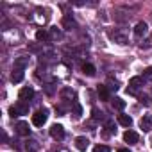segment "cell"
<instances>
[{
    "label": "cell",
    "mask_w": 152,
    "mask_h": 152,
    "mask_svg": "<svg viewBox=\"0 0 152 152\" xmlns=\"http://www.w3.org/2000/svg\"><path fill=\"white\" fill-rule=\"evenodd\" d=\"M9 115H11V116H13V118H15V116H18V115H20V113H18V109H16V106H11V107H9Z\"/></svg>",
    "instance_id": "23"
},
{
    "label": "cell",
    "mask_w": 152,
    "mask_h": 152,
    "mask_svg": "<svg viewBox=\"0 0 152 152\" xmlns=\"http://www.w3.org/2000/svg\"><path fill=\"white\" fill-rule=\"evenodd\" d=\"M138 132H134V131H125L124 132V140L127 141V143H138Z\"/></svg>",
    "instance_id": "12"
},
{
    "label": "cell",
    "mask_w": 152,
    "mask_h": 152,
    "mask_svg": "<svg viewBox=\"0 0 152 152\" xmlns=\"http://www.w3.org/2000/svg\"><path fill=\"white\" fill-rule=\"evenodd\" d=\"M50 36H52V38H57V39L63 38V34H61V31H57V27H52V29H50Z\"/></svg>",
    "instance_id": "20"
},
{
    "label": "cell",
    "mask_w": 152,
    "mask_h": 152,
    "mask_svg": "<svg viewBox=\"0 0 152 152\" xmlns=\"http://www.w3.org/2000/svg\"><path fill=\"white\" fill-rule=\"evenodd\" d=\"M88 147H90V140H88L86 136H79V138H75V148H77V150L84 152Z\"/></svg>",
    "instance_id": "6"
},
{
    "label": "cell",
    "mask_w": 152,
    "mask_h": 152,
    "mask_svg": "<svg viewBox=\"0 0 152 152\" xmlns=\"http://www.w3.org/2000/svg\"><path fill=\"white\" fill-rule=\"evenodd\" d=\"M99 97H100V100H109V88L106 84L99 86Z\"/></svg>",
    "instance_id": "15"
},
{
    "label": "cell",
    "mask_w": 152,
    "mask_h": 152,
    "mask_svg": "<svg viewBox=\"0 0 152 152\" xmlns=\"http://www.w3.org/2000/svg\"><path fill=\"white\" fill-rule=\"evenodd\" d=\"M143 86V77H132L131 81H129V88H127V93H132V95H136L138 93V90Z\"/></svg>",
    "instance_id": "2"
},
{
    "label": "cell",
    "mask_w": 152,
    "mask_h": 152,
    "mask_svg": "<svg viewBox=\"0 0 152 152\" xmlns=\"http://www.w3.org/2000/svg\"><path fill=\"white\" fill-rule=\"evenodd\" d=\"M34 97V90L32 88H22L20 90V93H18V99H20V102H29L31 99Z\"/></svg>",
    "instance_id": "3"
},
{
    "label": "cell",
    "mask_w": 152,
    "mask_h": 152,
    "mask_svg": "<svg viewBox=\"0 0 152 152\" xmlns=\"http://www.w3.org/2000/svg\"><path fill=\"white\" fill-rule=\"evenodd\" d=\"M148 43H150V45H152V34H150V39H148Z\"/></svg>",
    "instance_id": "27"
},
{
    "label": "cell",
    "mask_w": 152,
    "mask_h": 152,
    "mask_svg": "<svg viewBox=\"0 0 152 152\" xmlns=\"http://www.w3.org/2000/svg\"><path fill=\"white\" fill-rule=\"evenodd\" d=\"M95 152H111V148L107 145H97L95 147Z\"/></svg>",
    "instance_id": "22"
},
{
    "label": "cell",
    "mask_w": 152,
    "mask_h": 152,
    "mask_svg": "<svg viewBox=\"0 0 152 152\" xmlns=\"http://www.w3.org/2000/svg\"><path fill=\"white\" fill-rule=\"evenodd\" d=\"M118 122H120V125H124V127H131V125H132V118H131L129 115H118Z\"/></svg>",
    "instance_id": "17"
},
{
    "label": "cell",
    "mask_w": 152,
    "mask_h": 152,
    "mask_svg": "<svg viewBox=\"0 0 152 152\" xmlns=\"http://www.w3.org/2000/svg\"><path fill=\"white\" fill-rule=\"evenodd\" d=\"M109 38H111L115 43H118V45H125V43H127V36L122 34V32H118V31H115V32L111 31V32H109Z\"/></svg>",
    "instance_id": "8"
},
{
    "label": "cell",
    "mask_w": 152,
    "mask_h": 152,
    "mask_svg": "<svg viewBox=\"0 0 152 152\" xmlns=\"http://www.w3.org/2000/svg\"><path fill=\"white\" fill-rule=\"evenodd\" d=\"M27 66H29V57H27V56H20V57L15 59V68H16V70H23V68H27Z\"/></svg>",
    "instance_id": "11"
},
{
    "label": "cell",
    "mask_w": 152,
    "mask_h": 152,
    "mask_svg": "<svg viewBox=\"0 0 152 152\" xmlns=\"http://www.w3.org/2000/svg\"><path fill=\"white\" fill-rule=\"evenodd\" d=\"M23 77H25V75H23V70H13V73H11V81L13 83H22L23 81Z\"/></svg>",
    "instance_id": "14"
},
{
    "label": "cell",
    "mask_w": 152,
    "mask_h": 152,
    "mask_svg": "<svg viewBox=\"0 0 152 152\" xmlns=\"http://www.w3.org/2000/svg\"><path fill=\"white\" fill-rule=\"evenodd\" d=\"M83 72L88 75V77H93V75H95V66L90 64V63H84L83 64Z\"/></svg>",
    "instance_id": "18"
},
{
    "label": "cell",
    "mask_w": 152,
    "mask_h": 152,
    "mask_svg": "<svg viewBox=\"0 0 152 152\" xmlns=\"http://www.w3.org/2000/svg\"><path fill=\"white\" fill-rule=\"evenodd\" d=\"M36 39H38V41H48V39H50V32L45 31V29H39V31L36 32Z\"/></svg>",
    "instance_id": "16"
},
{
    "label": "cell",
    "mask_w": 152,
    "mask_h": 152,
    "mask_svg": "<svg viewBox=\"0 0 152 152\" xmlns=\"http://www.w3.org/2000/svg\"><path fill=\"white\" fill-rule=\"evenodd\" d=\"M16 132H18L20 136H29V134H31L29 124H27V122H18V124H16Z\"/></svg>",
    "instance_id": "10"
},
{
    "label": "cell",
    "mask_w": 152,
    "mask_h": 152,
    "mask_svg": "<svg viewBox=\"0 0 152 152\" xmlns=\"http://www.w3.org/2000/svg\"><path fill=\"white\" fill-rule=\"evenodd\" d=\"M140 100H141V104H145V106H148V104H150V102H148V97H147V95L140 97Z\"/></svg>",
    "instance_id": "25"
},
{
    "label": "cell",
    "mask_w": 152,
    "mask_h": 152,
    "mask_svg": "<svg viewBox=\"0 0 152 152\" xmlns=\"http://www.w3.org/2000/svg\"><path fill=\"white\" fill-rule=\"evenodd\" d=\"M143 79H152V66L145 70V73H143Z\"/></svg>",
    "instance_id": "24"
},
{
    "label": "cell",
    "mask_w": 152,
    "mask_h": 152,
    "mask_svg": "<svg viewBox=\"0 0 152 152\" xmlns=\"http://www.w3.org/2000/svg\"><path fill=\"white\" fill-rule=\"evenodd\" d=\"M111 104H113V107H115V109H118V111H122V109L125 107V100H122L120 97H115Z\"/></svg>",
    "instance_id": "19"
},
{
    "label": "cell",
    "mask_w": 152,
    "mask_h": 152,
    "mask_svg": "<svg viewBox=\"0 0 152 152\" xmlns=\"http://www.w3.org/2000/svg\"><path fill=\"white\" fill-rule=\"evenodd\" d=\"M50 136H52L54 140H63V138H64V129H63V125L54 124V125L50 127Z\"/></svg>",
    "instance_id": "4"
},
{
    "label": "cell",
    "mask_w": 152,
    "mask_h": 152,
    "mask_svg": "<svg viewBox=\"0 0 152 152\" xmlns=\"http://www.w3.org/2000/svg\"><path fill=\"white\" fill-rule=\"evenodd\" d=\"M91 113H93V118H95V120H102V118H104V116H102L104 113H102V111H99L97 107H93V111H91Z\"/></svg>",
    "instance_id": "21"
},
{
    "label": "cell",
    "mask_w": 152,
    "mask_h": 152,
    "mask_svg": "<svg viewBox=\"0 0 152 152\" xmlns=\"http://www.w3.org/2000/svg\"><path fill=\"white\" fill-rule=\"evenodd\" d=\"M118 152H131L129 148H118Z\"/></svg>",
    "instance_id": "26"
},
{
    "label": "cell",
    "mask_w": 152,
    "mask_h": 152,
    "mask_svg": "<svg viewBox=\"0 0 152 152\" xmlns=\"http://www.w3.org/2000/svg\"><path fill=\"white\" fill-rule=\"evenodd\" d=\"M25 148H27V152H38L39 150V143L36 141V140H27L25 141Z\"/></svg>",
    "instance_id": "13"
},
{
    "label": "cell",
    "mask_w": 152,
    "mask_h": 152,
    "mask_svg": "<svg viewBox=\"0 0 152 152\" xmlns=\"http://www.w3.org/2000/svg\"><path fill=\"white\" fill-rule=\"evenodd\" d=\"M47 118H48V109H38L34 115H32V124L36 125V127H41L45 122H47Z\"/></svg>",
    "instance_id": "1"
},
{
    "label": "cell",
    "mask_w": 152,
    "mask_h": 152,
    "mask_svg": "<svg viewBox=\"0 0 152 152\" xmlns=\"http://www.w3.org/2000/svg\"><path fill=\"white\" fill-rule=\"evenodd\" d=\"M147 32H148V25H147L145 22H138L136 27H134V36H136V38H143Z\"/></svg>",
    "instance_id": "7"
},
{
    "label": "cell",
    "mask_w": 152,
    "mask_h": 152,
    "mask_svg": "<svg viewBox=\"0 0 152 152\" xmlns=\"http://www.w3.org/2000/svg\"><path fill=\"white\" fill-rule=\"evenodd\" d=\"M140 127H141L145 132H148V131L152 129V115H143L141 120H140Z\"/></svg>",
    "instance_id": "9"
},
{
    "label": "cell",
    "mask_w": 152,
    "mask_h": 152,
    "mask_svg": "<svg viewBox=\"0 0 152 152\" xmlns=\"http://www.w3.org/2000/svg\"><path fill=\"white\" fill-rule=\"evenodd\" d=\"M61 23H63V29H64V31H72V29L77 27V23H75V20H73L72 15H64Z\"/></svg>",
    "instance_id": "5"
}]
</instances>
